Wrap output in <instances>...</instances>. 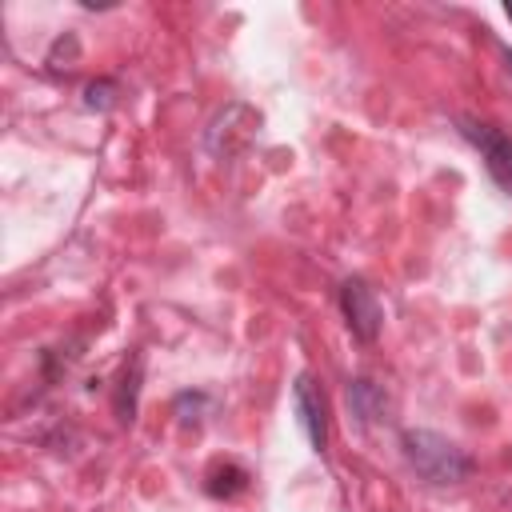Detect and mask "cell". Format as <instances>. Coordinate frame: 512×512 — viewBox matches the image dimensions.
Listing matches in <instances>:
<instances>
[{"label": "cell", "mask_w": 512, "mask_h": 512, "mask_svg": "<svg viewBox=\"0 0 512 512\" xmlns=\"http://www.w3.org/2000/svg\"><path fill=\"white\" fill-rule=\"evenodd\" d=\"M292 408H296V420H300L312 452H324L328 448V416H324V396L312 384V376L292 380Z\"/></svg>", "instance_id": "cell-5"}, {"label": "cell", "mask_w": 512, "mask_h": 512, "mask_svg": "<svg viewBox=\"0 0 512 512\" xmlns=\"http://www.w3.org/2000/svg\"><path fill=\"white\" fill-rule=\"evenodd\" d=\"M504 64H508V72H512V52H504Z\"/></svg>", "instance_id": "cell-10"}, {"label": "cell", "mask_w": 512, "mask_h": 512, "mask_svg": "<svg viewBox=\"0 0 512 512\" xmlns=\"http://www.w3.org/2000/svg\"><path fill=\"white\" fill-rule=\"evenodd\" d=\"M84 104L96 108V112H108L116 104V80H92L84 88Z\"/></svg>", "instance_id": "cell-9"}, {"label": "cell", "mask_w": 512, "mask_h": 512, "mask_svg": "<svg viewBox=\"0 0 512 512\" xmlns=\"http://www.w3.org/2000/svg\"><path fill=\"white\" fill-rule=\"evenodd\" d=\"M504 12H508V20H512V4H504Z\"/></svg>", "instance_id": "cell-11"}, {"label": "cell", "mask_w": 512, "mask_h": 512, "mask_svg": "<svg viewBox=\"0 0 512 512\" xmlns=\"http://www.w3.org/2000/svg\"><path fill=\"white\" fill-rule=\"evenodd\" d=\"M244 488H248V472H244L236 460L216 464V468L208 472V480H204V492H208L212 500H232V496H240Z\"/></svg>", "instance_id": "cell-7"}, {"label": "cell", "mask_w": 512, "mask_h": 512, "mask_svg": "<svg viewBox=\"0 0 512 512\" xmlns=\"http://www.w3.org/2000/svg\"><path fill=\"white\" fill-rule=\"evenodd\" d=\"M256 132H260V112L236 100V104H228L224 112L212 116V124L204 132V148L216 160H232V156L248 152V144L256 140Z\"/></svg>", "instance_id": "cell-2"}, {"label": "cell", "mask_w": 512, "mask_h": 512, "mask_svg": "<svg viewBox=\"0 0 512 512\" xmlns=\"http://www.w3.org/2000/svg\"><path fill=\"white\" fill-rule=\"evenodd\" d=\"M460 132H464V140H468V144H476V148H480L488 176H492L504 192H512V140H508L500 128L480 124V120H468V116L460 120Z\"/></svg>", "instance_id": "cell-4"}, {"label": "cell", "mask_w": 512, "mask_h": 512, "mask_svg": "<svg viewBox=\"0 0 512 512\" xmlns=\"http://www.w3.org/2000/svg\"><path fill=\"white\" fill-rule=\"evenodd\" d=\"M340 312H344V320H348V332H352L360 344H372V340L380 336L384 312H380L376 292H372L360 276H352V280L340 284Z\"/></svg>", "instance_id": "cell-3"}, {"label": "cell", "mask_w": 512, "mask_h": 512, "mask_svg": "<svg viewBox=\"0 0 512 512\" xmlns=\"http://www.w3.org/2000/svg\"><path fill=\"white\" fill-rule=\"evenodd\" d=\"M344 400H348V412H352L360 424H380V420H388V412H392V396L384 392V384H376V380H368V376L348 380Z\"/></svg>", "instance_id": "cell-6"}, {"label": "cell", "mask_w": 512, "mask_h": 512, "mask_svg": "<svg viewBox=\"0 0 512 512\" xmlns=\"http://www.w3.org/2000/svg\"><path fill=\"white\" fill-rule=\"evenodd\" d=\"M400 452H404L408 468L420 480H428V484L448 488V484H460V480L472 476V456L460 444H452L448 436L432 432V428H408V432H400Z\"/></svg>", "instance_id": "cell-1"}, {"label": "cell", "mask_w": 512, "mask_h": 512, "mask_svg": "<svg viewBox=\"0 0 512 512\" xmlns=\"http://www.w3.org/2000/svg\"><path fill=\"white\" fill-rule=\"evenodd\" d=\"M140 376H144V356H132V364H128L124 376H120V388H116V416H120L124 424H132V416H136Z\"/></svg>", "instance_id": "cell-8"}]
</instances>
